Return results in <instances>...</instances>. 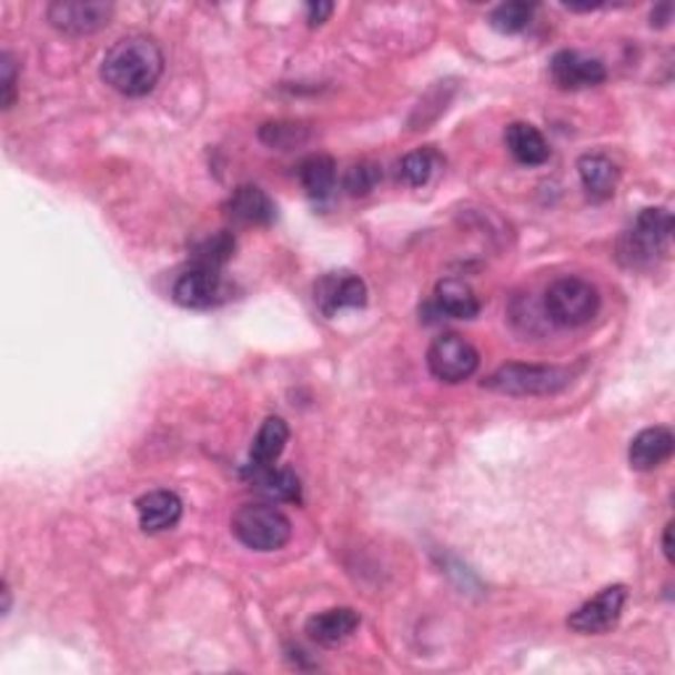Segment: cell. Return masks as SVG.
Wrapping results in <instances>:
<instances>
[{
	"instance_id": "1",
	"label": "cell",
	"mask_w": 675,
	"mask_h": 675,
	"mask_svg": "<svg viewBox=\"0 0 675 675\" xmlns=\"http://www.w3.org/2000/svg\"><path fill=\"white\" fill-rule=\"evenodd\" d=\"M164 72V53L148 34H127L103 56L101 77L111 90L127 98L148 95Z\"/></svg>"
},
{
	"instance_id": "2",
	"label": "cell",
	"mask_w": 675,
	"mask_h": 675,
	"mask_svg": "<svg viewBox=\"0 0 675 675\" xmlns=\"http://www.w3.org/2000/svg\"><path fill=\"white\" fill-rule=\"evenodd\" d=\"M573 383V372L557 364H504L483 380V389L506 396H554Z\"/></svg>"
},
{
	"instance_id": "3",
	"label": "cell",
	"mask_w": 675,
	"mask_h": 675,
	"mask_svg": "<svg viewBox=\"0 0 675 675\" xmlns=\"http://www.w3.org/2000/svg\"><path fill=\"white\" fill-rule=\"evenodd\" d=\"M230 525L235 538L253 552H278L291 541L293 533L291 520L272 504H243L232 515Z\"/></svg>"
},
{
	"instance_id": "4",
	"label": "cell",
	"mask_w": 675,
	"mask_h": 675,
	"mask_svg": "<svg viewBox=\"0 0 675 675\" xmlns=\"http://www.w3.org/2000/svg\"><path fill=\"white\" fill-rule=\"evenodd\" d=\"M673 216L667 209H644L621 238V259L628 266H646L665 256Z\"/></svg>"
},
{
	"instance_id": "5",
	"label": "cell",
	"mask_w": 675,
	"mask_h": 675,
	"mask_svg": "<svg viewBox=\"0 0 675 675\" xmlns=\"http://www.w3.org/2000/svg\"><path fill=\"white\" fill-rule=\"evenodd\" d=\"M546 314L560 328H581L600 312V293L581 278H562L548 285Z\"/></svg>"
},
{
	"instance_id": "6",
	"label": "cell",
	"mask_w": 675,
	"mask_h": 675,
	"mask_svg": "<svg viewBox=\"0 0 675 675\" xmlns=\"http://www.w3.org/2000/svg\"><path fill=\"white\" fill-rule=\"evenodd\" d=\"M477 364H481L477 349L456 333L435 338L431 349H427V370H431L433 377L443 380V383L454 385L473 377Z\"/></svg>"
},
{
	"instance_id": "7",
	"label": "cell",
	"mask_w": 675,
	"mask_h": 675,
	"mask_svg": "<svg viewBox=\"0 0 675 675\" xmlns=\"http://www.w3.org/2000/svg\"><path fill=\"white\" fill-rule=\"evenodd\" d=\"M114 6L103 0H56L48 6V21L63 34H93L109 27Z\"/></svg>"
},
{
	"instance_id": "8",
	"label": "cell",
	"mask_w": 675,
	"mask_h": 675,
	"mask_svg": "<svg viewBox=\"0 0 675 675\" xmlns=\"http://www.w3.org/2000/svg\"><path fill=\"white\" fill-rule=\"evenodd\" d=\"M172 299L185 309H211L230 299V285L216 266L195 264L193 270L180 274L172 288Z\"/></svg>"
},
{
	"instance_id": "9",
	"label": "cell",
	"mask_w": 675,
	"mask_h": 675,
	"mask_svg": "<svg viewBox=\"0 0 675 675\" xmlns=\"http://www.w3.org/2000/svg\"><path fill=\"white\" fill-rule=\"evenodd\" d=\"M625 602H628V588L621 586H607L594 600H588L586 604H581L573 615L567 617V625L575 633H583V636H596V633L609 631L612 625L621 621Z\"/></svg>"
},
{
	"instance_id": "10",
	"label": "cell",
	"mask_w": 675,
	"mask_h": 675,
	"mask_svg": "<svg viewBox=\"0 0 675 675\" xmlns=\"http://www.w3.org/2000/svg\"><path fill=\"white\" fill-rule=\"evenodd\" d=\"M314 301L328 316L341 309H359L367 304V285L359 274L330 272L314 285Z\"/></svg>"
},
{
	"instance_id": "11",
	"label": "cell",
	"mask_w": 675,
	"mask_h": 675,
	"mask_svg": "<svg viewBox=\"0 0 675 675\" xmlns=\"http://www.w3.org/2000/svg\"><path fill=\"white\" fill-rule=\"evenodd\" d=\"M552 80L562 90H583L607 80V69L600 59H591V56H583L578 51H560L552 59Z\"/></svg>"
},
{
	"instance_id": "12",
	"label": "cell",
	"mask_w": 675,
	"mask_h": 675,
	"mask_svg": "<svg viewBox=\"0 0 675 675\" xmlns=\"http://www.w3.org/2000/svg\"><path fill=\"white\" fill-rule=\"evenodd\" d=\"M675 446L673 433L667 427H646L631 441L628 449V462L633 470L638 473H649V470H657L659 464L671 460Z\"/></svg>"
},
{
	"instance_id": "13",
	"label": "cell",
	"mask_w": 675,
	"mask_h": 675,
	"mask_svg": "<svg viewBox=\"0 0 675 675\" xmlns=\"http://www.w3.org/2000/svg\"><path fill=\"white\" fill-rule=\"evenodd\" d=\"M182 517V502L174 491H151L138 498V520L145 533L172 531Z\"/></svg>"
},
{
	"instance_id": "14",
	"label": "cell",
	"mask_w": 675,
	"mask_h": 675,
	"mask_svg": "<svg viewBox=\"0 0 675 675\" xmlns=\"http://www.w3.org/2000/svg\"><path fill=\"white\" fill-rule=\"evenodd\" d=\"M224 209H228V214L235 222L259 224V228L272 224L274 216H278V206H274V201L264 193L262 188H256V185H241V188L232 190V195L228 199V206Z\"/></svg>"
},
{
	"instance_id": "15",
	"label": "cell",
	"mask_w": 675,
	"mask_h": 675,
	"mask_svg": "<svg viewBox=\"0 0 675 675\" xmlns=\"http://www.w3.org/2000/svg\"><path fill=\"white\" fill-rule=\"evenodd\" d=\"M578 174L583 190L591 201H607L615 195L617 180H621V169L615 161L604 157V153H586L578 159Z\"/></svg>"
},
{
	"instance_id": "16",
	"label": "cell",
	"mask_w": 675,
	"mask_h": 675,
	"mask_svg": "<svg viewBox=\"0 0 675 675\" xmlns=\"http://www.w3.org/2000/svg\"><path fill=\"white\" fill-rule=\"evenodd\" d=\"M356 628H359V615L351 607L325 609L320 612V615L309 617L306 623L309 638L322 646H338L341 642H346Z\"/></svg>"
},
{
	"instance_id": "17",
	"label": "cell",
	"mask_w": 675,
	"mask_h": 675,
	"mask_svg": "<svg viewBox=\"0 0 675 675\" xmlns=\"http://www.w3.org/2000/svg\"><path fill=\"white\" fill-rule=\"evenodd\" d=\"M504 140L512 157L525 167H541L546 164L548 157H552V148H548L546 138L541 135L536 127L527 122H512L506 127Z\"/></svg>"
},
{
	"instance_id": "18",
	"label": "cell",
	"mask_w": 675,
	"mask_h": 675,
	"mask_svg": "<svg viewBox=\"0 0 675 675\" xmlns=\"http://www.w3.org/2000/svg\"><path fill=\"white\" fill-rule=\"evenodd\" d=\"M435 306L452 320H473L481 314V301H477L475 291L456 278H446L435 285Z\"/></svg>"
},
{
	"instance_id": "19",
	"label": "cell",
	"mask_w": 675,
	"mask_h": 675,
	"mask_svg": "<svg viewBox=\"0 0 675 675\" xmlns=\"http://www.w3.org/2000/svg\"><path fill=\"white\" fill-rule=\"evenodd\" d=\"M288 439H291L288 422L283 417H266L251 443L253 467H272L278 462V456L283 454Z\"/></svg>"
},
{
	"instance_id": "20",
	"label": "cell",
	"mask_w": 675,
	"mask_h": 675,
	"mask_svg": "<svg viewBox=\"0 0 675 675\" xmlns=\"http://www.w3.org/2000/svg\"><path fill=\"white\" fill-rule=\"evenodd\" d=\"M299 178L301 185H304V190L312 195V199L316 201L328 199L335 188V161L330 157H322V153L309 157L299 169Z\"/></svg>"
},
{
	"instance_id": "21",
	"label": "cell",
	"mask_w": 675,
	"mask_h": 675,
	"mask_svg": "<svg viewBox=\"0 0 675 675\" xmlns=\"http://www.w3.org/2000/svg\"><path fill=\"white\" fill-rule=\"evenodd\" d=\"M253 483L266 496L278 498V502H301V481L291 470H274V467H253Z\"/></svg>"
},
{
	"instance_id": "22",
	"label": "cell",
	"mask_w": 675,
	"mask_h": 675,
	"mask_svg": "<svg viewBox=\"0 0 675 675\" xmlns=\"http://www.w3.org/2000/svg\"><path fill=\"white\" fill-rule=\"evenodd\" d=\"M533 13H536V6L523 3V0H515V3H502V6H496L494 13H491V27L504 34L523 32L525 27L531 24Z\"/></svg>"
},
{
	"instance_id": "23",
	"label": "cell",
	"mask_w": 675,
	"mask_h": 675,
	"mask_svg": "<svg viewBox=\"0 0 675 675\" xmlns=\"http://www.w3.org/2000/svg\"><path fill=\"white\" fill-rule=\"evenodd\" d=\"M435 153L433 151H412L399 161V180L410 188H422L435 172Z\"/></svg>"
},
{
	"instance_id": "24",
	"label": "cell",
	"mask_w": 675,
	"mask_h": 675,
	"mask_svg": "<svg viewBox=\"0 0 675 675\" xmlns=\"http://www.w3.org/2000/svg\"><path fill=\"white\" fill-rule=\"evenodd\" d=\"M380 180H383V172H380L377 164H372V161H359L346 172V178H343V188L349 190V195H354V199H362V195H370L372 190L380 185Z\"/></svg>"
},
{
	"instance_id": "25",
	"label": "cell",
	"mask_w": 675,
	"mask_h": 675,
	"mask_svg": "<svg viewBox=\"0 0 675 675\" xmlns=\"http://www.w3.org/2000/svg\"><path fill=\"white\" fill-rule=\"evenodd\" d=\"M232 251H235V238H232L230 232H216L214 238H206V241L195 249V264L216 266V270H220L232 256Z\"/></svg>"
},
{
	"instance_id": "26",
	"label": "cell",
	"mask_w": 675,
	"mask_h": 675,
	"mask_svg": "<svg viewBox=\"0 0 675 675\" xmlns=\"http://www.w3.org/2000/svg\"><path fill=\"white\" fill-rule=\"evenodd\" d=\"M0 103L6 111L17 103V61L9 51L0 53Z\"/></svg>"
},
{
	"instance_id": "27",
	"label": "cell",
	"mask_w": 675,
	"mask_h": 675,
	"mask_svg": "<svg viewBox=\"0 0 675 675\" xmlns=\"http://www.w3.org/2000/svg\"><path fill=\"white\" fill-rule=\"evenodd\" d=\"M299 127L295 124H266L262 130V140L274 148H288L295 140Z\"/></svg>"
},
{
	"instance_id": "28",
	"label": "cell",
	"mask_w": 675,
	"mask_h": 675,
	"mask_svg": "<svg viewBox=\"0 0 675 675\" xmlns=\"http://www.w3.org/2000/svg\"><path fill=\"white\" fill-rule=\"evenodd\" d=\"M330 13H333V3H309L306 6V17H309V24L316 27L322 24Z\"/></svg>"
},
{
	"instance_id": "29",
	"label": "cell",
	"mask_w": 675,
	"mask_h": 675,
	"mask_svg": "<svg viewBox=\"0 0 675 675\" xmlns=\"http://www.w3.org/2000/svg\"><path fill=\"white\" fill-rule=\"evenodd\" d=\"M663 552L667 562H673V523L665 525V536H663Z\"/></svg>"
},
{
	"instance_id": "30",
	"label": "cell",
	"mask_w": 675,
	"mask_h": 675,
	"mask_svg": "<svg viewBox=\"0 0 675 675\" xmlns=\"http://www.w3.org/2000/svg\"><path fill=\"white\" fill-rule=\"evenodd\" d=\"M9 607H11V588L9 583H3V615H9Z\"/></svg>"
}]
</instances>
